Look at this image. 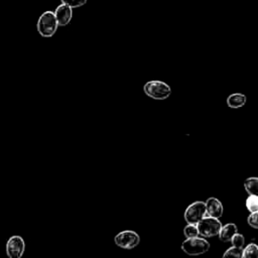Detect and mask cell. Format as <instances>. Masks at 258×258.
Segmentation results:
<instances>
[{
    "instance_id": "cell-13",
    "label": "cell",
    "mask_w": 258,
    "mask_h": 258,
    "mask_svg": "<svg viewBox=\"0 0 258 258\" xmlns=\"http://www.w3.org/2000/svg\"><path fill=\"white\" fill-rule=\"evenodd\" d=\"M242 257L243 258H258V246L254 243H250L248 244L244 249H243V253H242Z\"/></svg>"
},
{
    "instance_id": "cell-7",
    "label": "cell",
    "mask_w": 258,
    "mask_h": 258,
    "mask_svg": "<svg viewBox=\"0 0 258 258\" xmlns=\"http://www.w3.org/2000/svg\"><path fill=\"white\" fill-rule=\"evenodd\" d=\"M5 250L9 258H21L25 251L24 239L19 235L11 236L6 242Z\"/></svg>"
},
{
    "instance_id": "cell-9",
    "label": "cell",
    "mask_w": 258,
    "mask_h": 258,
    "mask_svg": "<svg viewBox=\"0 0 258 258\" xmlns=\"http://www.w3.org/2000/svg\"><path fill=\"white\" fill-rule=\"evenodd\" d=\"M205 203H206L207 216H211L218 219L223 216L224 208L220 200H218L217 198H209Z\"/></svg>"
},
{
    "instance_id": "cell-8",
    "label": "cell",
    "mask_w": 258,
    "mask_h": 258,
    "mask_svg": "<svg viewBox=\"0 0 258 258\" xmlns=\"http://www.w3.org/2000/svg\"><path fill=\"white\" fill-rule=\"evenodd\" d=\"M57 23L59 26H66L70 23L73 17V8L67 4H60L54 11Z\"/></svg>"
},
{
    "instance_id": "cell-5",
    "label": "cell",
    "mask_w": 258,
    "mask_h": 258,
    "mask_svg": "<svg viewBox=\"0 0 258 258\" xmlns=\"http://www.w3.org/2000/svg\"><path fill=\"white\" fill-rule=\"evenodd\" d=\"M114 243L119 248L125 250H131L137 247L140 243V236L133 230H124L116 234L114 237Z\"/></svg>"
},
{
    "instance_id": "cell-16",
    "label": "cell",
    "mask_w": 258,
    "mask_h": 258,
    "mask_svg": "<svg viewBox=\"0 0 258 258\" xmlns=\"http://www.w3.org/2000/svg\"><path fill=\"white\" fill-rule=\"evenodd\" d=\"M242 253H243V248H239V247H235V246H231L230 248H228L225 253L223 254L224 257L226 256H234V257H242Z\"/></svg>"
},
{
    "instance_id": "cell-14",
    "label": "cell",
    "mask_w": 258,
    "mask_h": 258,
    "mask_svg": "<svg viewBox=\"0 0 258 258\" xmlns=\"http://www.w3.org/2000/svg\"><path fill=\"white\" fill-rule=\"evenodd\" d=\"M246 208L250 213L258 211V196L249 195L246 199Z\"/></svg>"
},
{
    "instance_id": "cell-10",
    "label": "cell",
    "mask_w": 258,
    "mask_h": 258,
    "mask_svg": "<svg viewBox=\"0 0 258 258\" xmlns=\"http://www.w3.org/2000/svg\"><path fill=\"white\" fill-rule=\"evenodd\" d=\"M236 233H238L237 226L233 223H229L225 226H222L219 233V238L222 242H231V239Z\"/></svg>"
},
{
    "instance_id": "cell-3",
    "label": "cell",
    "mask_w": 258,
    "mask_h": 258,
    "mask_svg": "<svg viewBox=\"0 0 258 258\" xmlns=\"http://www.w3.org/2000/svg\"><path fill=\"white\" fill-rule=\"evenodd\" d=\"M181 250L188 255H201L210 250V243L202 236L186 238L181 244Z\"/></svg>"
},
{
    "instance_id": "cell-11",
    "label": "cell",
    "mask_w": 258,
    "mask_h": 258,
    "mask_svg": "<svg viewBox=\"0 0 258 258\" xmlns=\"http://www.w3.org/2000/svg\"><path fill=\"white\" fill-rule=\"evenodd\" d=\"M246 101H247V99H246V96L244 94L234 93V94H231L227 98V105L230 108L237 109V108L243 107L246 104Z\"/></svg>"
},
{
    "instance_id": "cell-19",
    "label": "cell",
    "mask_w": 258,
    "mask_h": 258,
    "mask_svg": "<svg viewBox=\"0 0 258 258\" xmlns=\"http://www.w3.org/2000/svg\"><path fill=\"white\" fill-rule=\"evenodd\" d=\"M60 1H61V3L71 6L72 8L81 7V6L85 5L87 2V0H60Z\"/></svg>"
},
{
    "instance_id": "cell-4",
    "label": "cell",
    "mask_w": 258,
    "mask_h": 258,
    "mask_svg": "<svg viewBox=\"0 0 258 258\" xmlns=\"http://www.w3.org/2000/svg\"><path fill=\"white\" fill-rule=\"evenodd\" d=\"M198 229L200 236L209 238L219 235L220 230L222 228V223L219 221L218 218H214L211 216H205L198 224Z\"/></svg>"
},
{
    "instance_id": "cell-15",
    "label": "cell",
    "mask_w": 258,
    "mask_h": 258,
    "mask_svg": "<svg viewBox=\"0 0 258 258\" xmlns=\"http://www.w3.org/2000/svg\"><path fill=\"white\" fill-rule=\"evenodd\" d=\"M183 235L185 236V238H192V237L200 236L198 226L196 224H187L183 229Z\"/></svg>"
},
{
    "instance_id": "cell-6",
    "label": "cell",
    "mask_w": 258,
    "mask_h": 258,
    "mask_svg": "<svg viewBox=\"0 0 258 258\" xmlns=\"http://www.w3.org/2000/svg\"><path fill=\"white\" fill-rule=\"evenodd\" d=\"M207 215L206 203L202 201H197L190 204L184 212V221L186 224H198Z\"/></svg>"
},
{
    "instance_id": "cell-1",
    "label": "cell",
    "mask_w": 258,
    "mask_h": 258,
    "mask_svg": "<svg viewBox=\"0 0 258 258\" xmlns=\"http://www.w3.org/2000/svg\"><path fill=\"white\" fill-rule=\"evenodd\" d=\"M146 96L154 100H165L171 94V88L166 83L159 80L148 81L143 86Z\"/></svg>"
},
{
    "instance_id": "cell-18",
    "label": "cell",
    "mask_w": 258,
    "mask_h": 258,
    "mask_svg": "<svg viewBox=\"0 0 258 258\" xmlns=\"http://www.w3.org/2000/svg\"><path fill=\"white\" fill-rule=\"evenodd\" d=\"M247 223L249 224L250 227H252L254 229H258V211L250 213V215L247 219Z\"/></svg>"
},
{
    "instance_id": "cell-12",
    "label": "cell",
    "mask_w": 258,
    "mask_h": 258,
    "mask_svg": "<svg viewBox=\"0 0 258 258\" xmlns=\"http://www.w3.org/2000/svg\"><path fill=\"white\" fill-rule=\"evenodd\" d=\"M244 187L249 195L258 196V177L251 176L246 178L244 181Z\"/></svg>"
},
{
    "instance_id": "cell-17",
    "label": "cell",
    "mask_w": 258,
    "mask_h": 258,
    "mask_svg": "<svg viewBox=\"0 0 258 258\" xmlns=\"http://www.w3.org/2000/svg\"><path fill=\"white\" fill-rule=\"evenodd\" d=\"M231 243H232V246H235V247H239V248H243L244 244H245V238L242 234H239V233H236L233 238L231 239Z\"/></svg>"
},
{
    "instance_id": "cell-2",
    "label": "cell",
    "mask_w": 258,
    "mask_h": 258,
    "mask_svg": "<svg viewBox=\"0 0 258 258\" xmlns=\"http://www.w3.org/2000/svg\"><path fill=\"white\" fill-rule=\"evenodd\" d=\"M58 26L54 12L49 10L39 16L36 24L37 31L42 37H51L56 32Z\"/></svg>"
}]
</instances>
